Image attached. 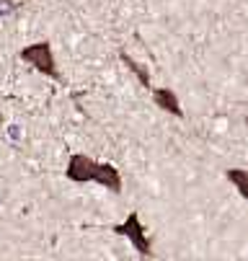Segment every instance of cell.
<instances>
[{
  "instance_id": "8992f818",
  "label": "cell",
  "mask_w": 248,
  "mask_h": 261,
  "mask_svg": "<svg viewBox=\"0 0 248 261\" xmlns=\"http://www.w3.org/2000/svg\"><path fill=\"white\" fill-rule=\"evenodd\" d=\"M225 178L238 189V194L243 199H248V171L245 168H228L225 171Z\"/></svg>"
},
{
  "instance_id": "277c9868",
  "label": "cell",
  "mask_w": 248,
  "mask_h": 261,
  "mask_svg": "<svg viewBox=\"0 0 248 261\" xmlns=\"http://www.w3.org/2000/svg\"><path fill=\"white\" fill-rule=\"evenodd\" d=\"M96 184L106 186V189L114 192V194H122V189H124L122 173H119V168H114L112 163H98V171H96Z\"/></svg>"
},
{
  "instance_id": "5b68a950",
  "label": "cell",
  "mask_w": 248,
  "mask_h": 261,
  "mask_svg": "<svg viewBox=\"0 0 248 261\" xmlns=\"http://www.w3.org/2000/svg\"><path fill=\"white\" fill-rule=\"evenodd\" d=\"M153 103L160 106L163 111H168V114L184 119V109H181V103H179V96H176V91H171V88H166V86H163V88H155V91H153Z\"/></svg>"
},
{
  "instance_id": "3957f363",
  "label": "cell",
  "mask_w": 248,
  "mask_h": 261,
  "mask_svg": "<svg viewBox=\"0 0 248 261\" xmlns=\"http://www.w3.org/2000/svg\"><path fill=\"white\" fill-rule=\"evenodd\" d=\"M96 171H98V161H93L83 153H75L67 161L65 176L73 184H91V181H96Z\"/></svg>"
},
{
  "instance_id": "52a82bcc",
  "label": "cell",
  "mask_w": 248,
  "mask_h": 261,
  "mask_svg": "<svg viewBox=\"0 0 248 261\" xmlns=\"http://www.w3.org/2000/svg\"><path fill=\"white\" fill-rule=\"evenodd\" d=\"M119 57H122V62H124V65H127V67H129V70L134 72V78L140 81V86H145V88H153V86H150V72H148V70H145L143 65H140L137 60H132V57H129V55L124 52V49L119 52Z\"/></svg>"
},
{
  "instance_id": "6da1fadb",
  "label": "cell",
  "mask_w": 248,
  "mask_h": 261,
  "mask_svg": "<svg viewBox=\"0 0 248 261\" xmlns=\"http://www.w3.org/2000/svg\"><path fill=\"white\" fill-rule=\"evenodd\" d=\"M18 57L31 65L37 72H42V75L52 78V81H62L60 75V67H57V60H54V52H52V44L49 42H37V44H29L18 52Z\"/></svg>"
},
{
  "instance_id": "7a4b0ae2",
  "label": "cell",
  "mask_w": 248,
  "mask_h": 261,
  "mask_svg": "<svg viewBox=\"0 0 248 261\" xmlns=\"http://www.w3.org/2000/svg\"><path fill=\"white\" fill-rule=\"evenodd\" d=\"M114 233L129 238V243L134 246V251L143 256V258H153V241L148 238L145 225L140 222V215L137 212H129L122 225H114Z\"/></svg>"
}]
</instances>
